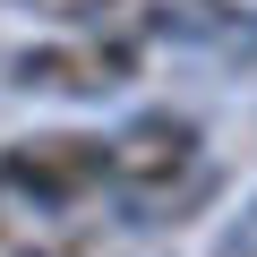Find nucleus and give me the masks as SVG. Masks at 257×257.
I'll list each match as a JSON object with an SVG mask.
<instances>
[{
    "instance_id": "1",
    "label": "nucleus",
    "mask_w": 257,
    "mask_h": 257,
    "mask_svg": "<svg viewBox=\"0 0 257 257\" xmlns=\"http://www.w3.org/2000/svg\"><path fill=\"white\" fill-rule=\"evenodd\" d=\"M197 155L206 138L189 111H138L120 138H103V189H120L128 206H163L197 180Z\"/></svg>"
},
{
    "instance_id": "2",
    "label": "nucleus",
    "mask_w": 257,
    "mask_h": 257,
    "mask_svg": "<svg viewBox=\"0 0 257 257\" xmlns=\"http://www.w3.org/2000/svg\"><path fill=\"white\" fill-rule=\"evenodd\" d=\"M9 77L35 86V94H111V86L138 77V43L86 26V35H69V43H35V52H18Z\"/></svg>"
},
{
    "instance_id": "3",
    "label": "nucleus",
    "mask_w": 257,
    "mask_h": 257,
    "mask_svg": "<svg viewBox=\"0 0 257 257\" xmlns=\"http://www.w3.org/2000/svg\"><path fill=\"white\" fill-rule=\"evenodd\" d=\"M0 180L35 206H77L86 189H103V138H77V128H43V138H18L0 155Z\"/></svg>"
},
{
    "instance_id": "4",
    "label": "nucleus",
    "mask_w": 257,
    "mask_h": 257,
    "mask_svg": "<svg viewBox=\"0 0 257 257\" xmlns=\"http://www.w3.org/2000/svg\"><path fill=\"white\" fill-rule=\"evenodd\" d=\"M35 18H60V26H94V18H111L120 0H26Z\"/></svg>"
}]
</instances>
